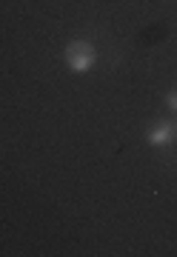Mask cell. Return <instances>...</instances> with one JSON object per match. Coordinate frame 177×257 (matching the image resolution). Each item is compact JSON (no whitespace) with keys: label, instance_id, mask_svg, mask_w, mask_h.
Masks as SVG:
<instances>
[{"label":"cell","instance_id":"6da1fadb","mask_svg":"<svg viewBox=\"0 0 177 257\" xmlns=\"http://www.w3.org/2000/svg\"><path fill=\"white\" fill-rule=\"evenodd\" d=\"M63 63L72 74H89L97 66V46L92 40H83V37L69 40L63 49Z\"/></svg>","mask_w":177,"mask_h":257},{"label":"cell","instance_id":"7a4b0ae2","mask_svg":"<svg viewBox=\"0 0 177 257\" xmlns=\"http://www.w3.org/2000/svg\"><path fill=\"white\" fill-rule=\"evenodd\" d=\"M174 138H177L174 135V123H168V120H157V123L146 132V140H149V146H154V149L171 146Z\"/></svg>","mask_w":177,"mask_h":257},{"label":"cell","instance_id":"3957f363","mask_svg":"<svg viewBox=\"0 0 177 257\" xmlns=\"http://www.w3.org/2000/svg\"><path fill=\"white\" fill-rule=\"evenodd\" d=\"M166 109L177 114V89H168L166 92Z\"/></svg>","mask_w":177,"mask_h":257},{"label":"cell","instance_id":"277c9868","mask_svg":"<svg viewBox=\"0 0 177 257\" xmlns=\"http://www.w3.org/2000/svg\"><path fill=\"white\" fill-rule=\"evenodd\" d=\"M174 135H177V126H174Z\"/></svg>","mask_w":177,"mask_h":257}]
</instances>
